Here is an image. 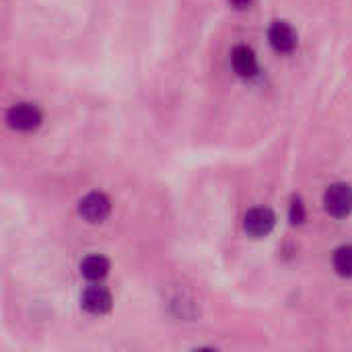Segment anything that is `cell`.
I'll return each mask as SVG.
<instances>
[{
    "label": "cell",
    "instance_id": "6da1fadb",
    "mask_svg": "<svg viewBox=\"0 0 352 352\" xmlns=\"http://www.w3.org/2000/svg\"><path fill=\"white\" fill-rule=\"evenodd\" d=\"M6 122L12 130L31 132L41 124V111L33 103H16L6 111Z\"/></svg>",
    "mask_w": 352,
    "mask_h": 352
},
{
    "label": "cell",
    "instance_id": "7a4b0ae2",
    "mask_svg": "<svg viewBox=\"0 0 352 352\" xmlns=\"http://www.w3.org/2000/svg\"><path fill=\"white\" fill-rule=\"evenodd\" d=\"M324 206L326 210L336 217L344 219L352 212V188L349 184H334L324 194Z\"/></svg>",
    "mask_w": 352,
    "mask_h": 352
},
{
    "label": "cell",
    "instance_id": "3957f363",
    "mask_svg": "<svg viewBox=\"0 0 352 352\" xmlns=\"http://www.w3.org/2000/svg\"><path fill=\"white\" fill-rule=\"evenodd\" d=\"M276 225V217L270 208L266 206H258V208H252L245 219H243V229L252 235V237H266L272 233Z\"/></svg>",
    "mask_w": 352,
    "mask_h": 352
},
{
    "label": "cell",
    "instance_id": "277c9868",
    "mask_svg": "<svg viewBox=\"0 0 352 352\" xmlns=\"http://www.w3.org/2000/svg\"><path fill=\"white\" fill-rule=\"evenodd\" d=\"M111 210V202L105 194L101 192H93V194H87L80 204H78V212L82 219H87L89 223H101L107 219Z\"/></svg>",
    "mask_w": 352,
    "mask_h": 352
},
{
    "label": "cell",
    "instance_id": "5b68a950",
    "mask_svg": "<svg viewBox=\"0 0 352 352\" xmlns=\"http://www.w3.org/2000/svg\"><path fill=\"white\" fill-rule=\"evenodd\" d=\"M268 41L270 45L280 52V54H289L297 47V33L295 29L285 23V21H274L268 29Z\"/></svg>",
    "mask_w": 352,
    "mask_h": 352
},
{
    "label": "cell",
    "instance_id": "8992f818",
    "mask_svg": "<svg viewBox=\"0 0 352 352\" xmlns=\"http://www.w3.org/2000/svg\"><path fill=\"white\" fill-rule=\"evenodd\" d=\"M82 309L91 316H103L111 309V295L105 287H89L82 293Z\"/></svg>",
    "mask_w": 352,
    "mask_h": 352
},
{
    "label": "cell",
    "instance_id": "52a82bcc",
    "mask_svg": "<svg viewBox=\"0 0 352 352\" xmlns=\"http://www.w3.org/2000/svg\"><path fill=\"white\" fill-rule=\"evenodd\" d=\"M231 64H233V70H235L239 76H243V78L254 76L256 70H258L256 54H254V50L248 47V45H237V47H233V52H231Z\"/></svg>",
    "mask_w": 352,
    "mask_h": 352
},
{
    "label": "cell",
    "instance_id": "ba28073f",
    "mask_svg": "<svg viewBox=\"0 0 352 352\" xmlns=\"http://www.w3.org/2000/svg\"><path fill=\"white\" fill-rule=\"evenodd\" d=\"M109 272V262L103 256H87L80 262V274L87 280H101Z\"/></svg>",
    "mask_w": 352,
    "mask_h": 352
},
{
    "label": "cell",
    "instance_id": "9c48e42d",
    "mask_svg": "<svg viewBox=\"0 0 352 352\" xmlns=\"http://www.w3.org/2000/svg\"><path fill=\"white\" fill-rule=\"evenodd\" d=\"M332 264H334V270H336L340 276H344V278H351L352 276V245H340V248L334 252Z\"/></svg>",
    "mask_w": 352,
    "mask_h": 352
},
{
    "label": "cell",
    "instance_id": "30bf717a",
    "mask_svg": "<svg viewBox=\"0 0 352 352\" xmlns=\"http://www.w3.org/2000/svg\"><path fill=\"white\" fill-rule=\"evenodd\" d=\"M305 221V208H303V202L301 198H293L291 202V223L293 225H299Z\"/></svg>",
    "mask_w": 352,
    "mask_h": 352
},
{
    "label": "cell",
    "instance_id": "8fae6325",
    "mask_svg": "<svg viewBox=\"0 0 352 352\" xmlns=\"http://www.w3.org/2000/svg\"><path fill=\"white\" fill-rule=\"evenodd\" d=\"M229 4H233L235 8H245L252 4V0H229Z\"/></svg>",
    "mask_w": 352,
    "mask_h": 352
}]
</instances>
